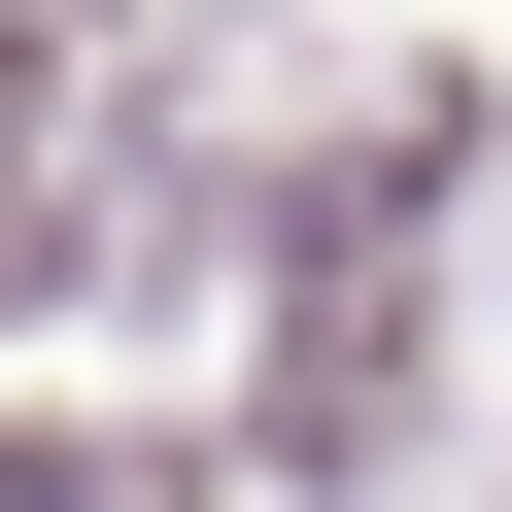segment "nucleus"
<instances>
[{
	"label": "nucleus",
	"mask_w": 512,
	"mask_h": 512,
	"mask_svg": "<svg viewBox=\"0 0 512 512\" xmlns=\"http://www.w3.org/2000/svg\"><path fill=\"white\" fill-rule=\"evenodd\" d=\"M35 239H69V103L0 69V308H35Z\"/></svg>",
	"instance_id": "nucleus-1"
}]
</instances>
